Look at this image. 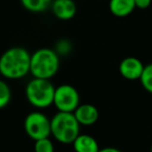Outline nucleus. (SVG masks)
<instances>
[{"label": "nucleus", "instance_id": "nucleus-1", "mask_svg": "<svg viewBox=\"0 0 152 152\" xmlns=\"http://www.w3.org/2000/svg\"><path fill=\"white\" fill-rule=\"evenodd\" d=\"M31 54L23 47H12L0 56L1 75L9 79H20L30 73Z\"/></svg>", "mask_w": 152, "mask_h": 152}, {"label": "nucleus", "instance_id": "nucleus-2", "mask_svg": "<svg viewBox=\"0 0 152 152\" xmlns=\"http://www.w3.org/2000/svg\"><path fill=\"white\" fill-rule=\"evenodd\" d=\"M59 69V56L55 50L41 48L30 57V73L36 78L50 79Z\"/></svg>", "mask_w": 152, "mask_h": 152}, {"label": "nucleus", "instance_id": "nucleus-3", "mask_svg": "<svg viewBox=\"0 0 152 152\" xmlns=\"http://www.w3.org/2000/svg\"><path fill=\"white\" fill-rule=\"evenodd\" d=\"M51 120V134L61 144H72L80 134V124L74 113L57 112Z\"/></svg>", "mask_w": 152, "mask_h": 152}, {"label": "nucleus", "instance_id": "nucleus-4", "mask_svg": "<svg viewBox=\"0 0 152 152\" xmlns=\"http://www.w3.org/2000/svg\"><path fill=\"white\" fill-rule=\"evenodd\" d=\"M55 87L50 79L32 78L25 88L27 101L37 108H46L53 104Z\"/></svg>", "mask_w": 152, "mask_h": 152}, {"label": "nucleus", "instance_id": "nucleus-5", "mask_svg": "<svg viewBox=\"0 0 152 152\" xmlns=\"http://www.w3.org/2000/svg\"><path fill=\"white\" fill-rule=\"evenodd\" d=\"M24 130L34 141L51 135V120L41 112H32L24 120Z\"/></svg>", "mask_w": 152, "mask_h": 152}, {"label": "nucleus", "instance_id": "nucleus-6", "mask_svg": "<svg viewBox=\"0 0 152 152\" xmlns=\"http://www.w3.org/2000/svg\"><path fill=\"white\" fill-rule=\"evenodd\" d=\"M53 104L58 112L73 113L80 104L78 91L71 85H61L55 88Z\"/></svg>", "mask_w": 152, "mask_h": 152}, {"label": "nucleus", "instance_id": "nucleus-7", "mask_svg": "<svg viewBox=\"0 0 152 152\" xmlns=\"http://www.w3.org/2000/svg\"><path fill=\"white\" fill-rule=\"evenodd\" d=\"M145 66L137 57L128 56L121 61L119 65V72L127 80H137L140 79L144 71Z\"/></svg>", "mask_w": 152, "mask_h": 152}, {"label": "nucleus", "instance_id": "nucleus-8", "mask_svg": "<svg viewBox=\"0 0 152 152\" xmlns=\"http://www.w3.org/2000/svg\"><path fill=\"white\" fill-rule=\"evenodd\" d=\"M51 11L55 18L67 21L74 18L77 7L74 0H53L51 3Z\"/></svg>", "mask_w": 152, "mask_h": 152}, {"label": "nucleus", "instance_id": "nucleus-9", "mask_svg": "<svg viewBox=\"0 0 152 152\" xmlns=\"http://www.w3.org/2000/svg\"><path fill=\"white\" fill-rule=\"evenodd\" d=\"M73 113L80 125L90 126L95 124L99 119V110L91 103L79 104Z\"/></svg>", "mask_w": 152, "mask_h": 152}, {"label": "nucleus", "instance_id": "nucleus-10", "mask_svg": "<svg viewBox=\"0 0 152 152\" xmlns=\"http://www.w3.org/2000/svg\"><path fill=\"white\" fill-rule=\"evenodd\" d=\"M108 7L110 13L118 18L127 17L137 9L134 0H110Z\"/></svg>", "mask_w": 152, "mask_h": 152}, {"label": "nucleus", "instance_id": "nucleus-11", "mask_svg": "<svg viewBox=\"0 0 152 152\" xmlns=\"http://www.w3.org/2000/svg\"><path fill=\"white\" fill-rule=\"evenodd\" d=\"M72 144L75 152H98L100 150L95 137L86 133H80Z\"/></svg>", "mask_w": 152, "mask_h": 152}, {"label": "nucleus", "instance_id": "nucleus-12", "mask_svg": "<svg viewBox=\"0 0 152 152\" xmlns=\"http://www.w3.org/2000/svg\"><path fill=\"white\" fill-rule=\"evenodd\" d=\"M53 0H20L22 7L31 13H43L51 7Z\"/></svg>", "mask_w": 152, "mask_h": 152}, {"label": "nucleus", "instance_id": "nucleus-13", "mask_svg": "<svg viewBox=\"0 0 152 152\" xmlns=\"http://www.w3.org/2000/svg\"><path fill=\"white\" fill-rule=\"evenodd\" d=\"M140 81H141L142 87L148 93L152 94V63L145 66L141 78H140Z\"/></svg>", "mask_w": 152, "mask_h": 152}, {"label": "nucleus", "instance_id": "nucleus-14", "mask_svg": "<svg viewBox=\"0 0 152 152\" xmlns=\"http://www.w3.org/2000/svg\"><path fill=\"white\" fill-rule=\"evenodd\" d=\"M12 92L9 85L0 79V110L7 105L11 101Z\"/></svg>", "mask_w": 152, "mask_h": 152}, {"label": "nucleus", "instance_id": "nucleus-15", "mask_svg": "<svg viewBox=\"0 0 152 152\" xmlns=\"http://www.w3.org/2000/svg\"><path fill=\"white\" fill-rule=\"evenodd\" d=\"M34 152H54V146L49 137L34 141Z\"/></svg>", "mask_w": 152, "mask_h": 152}, {"label": "nucleus", "instance_id": "nucleus-16", "mask_svg": "<svg viewBox=\"0 0 152 152\" xmlns=\"http://www.w3.org/2000/svg\"><path fill=\"white\" fill-rule=\"evenodd\" d=\"M69 49H70V44H69V42H68L67 40H61V41H59L58 42V44H57V46H56V52L57 53H66V52H68L69 51Z\"/></svg>", "mask_w": 152, "mask_h": 152}, {"label": "nucleus", "instance_id": "nucleus-17", "mask_svg": "<svg viewBox=\"0 0 152 152\" xmlns=\"http://www.w3.org/2000/svg\"><path fill=\"white\" fill-rule=\"evenodd\" d=\"M152 0H134L135 7L140 10H146L150 7Z\"/></svg>", "mask_w": 152, "mask_h": 152}, {"label": "nucleus", "instance_id": "nucleus-18", "mask_svg": "<svg viewBox=\"0 0 152 152\" xmlns=\"http://www.w3.org/2000/svg\"><path fill=\"white\" fill-rule=\"evenodd\" d=\"M98 152H122V151H120V150L115 147H105V148L100 149Z\"/></svg>", "mask_w": 152, "mask_h": 152}, {"label": "nucleus", "instance_id": "nucleus-19", "mask_svg": "<svg viewBox=\"0 0 152 152\" xmlns=\"http://www.w3.org/2000/svg\"><path fill=\"white\" fill-rule=\"evenodd\" d=\"M150 152H152V144H151V148H150Z\"/></svg>", "mask_w": 152, "mask_h": 152}, {"label": "nucleus", "instance_id": "nucleus-20", "mask_svg": "<svg viewBox=\"0 0 152 152\" xmlns=\"http://www.w3.org/2000/svg\"><path fill=\"white\" fill-rule=\"evenodd\" d=\"M0 75H1V71H0Z\"/></svg>", "mask_w": 152, "mask_h": 152}]
</instances>
